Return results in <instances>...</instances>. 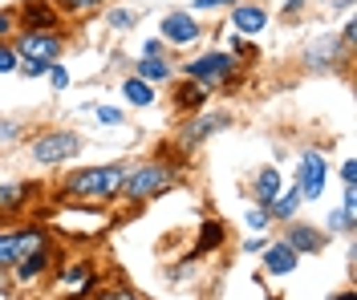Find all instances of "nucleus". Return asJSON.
Masks as SVG:
<instances>
[{
  "label": "nucleus",
  "mask_w": 357,
  "mask_h": 300,
  "mask_svg": "<svg viewBox=\"0 0 357 300\" xmlns=\"http://www.w3.org/2000/svg\"><path fill=\"white\" fill-rule=\"evenodd\" d=\"M354 175H357L354 159H345V162H341V179H345V187H354Z\"/></svg>",
  "instance_id": "obj_35"
},
{
  "label": "nucleus",
  "mask_w": 357,
  "mask_h": 300,
  "mask_svg": "<svg viewBox=\"0 0 357 300\" xmlns=\"http://www.w3.org/2000/svg\"><path fill=\"white\" fill-rule=\"evenodd\" d=\"M122 97L130 102V106H155V90H151V81H142V77H126L122 81Z\"/></svg>",
  "instance_id": "obj_19"
},
{
  "label": "nucleus",
  "mask_w": 357,
  "mask_h": 300,
  "mask_svg": "<svg viewBox=\"0 0 357 300\" xmlns=\"http://www.w3.org/2000/svg\"><path fill=\"white\" fill-rule=\"evenodd\" d=\"M162 49H167V45L155 37V41H146V45H142V57H162Z\"/></svg>",
  "instance_id": "obj_33"
},
{
  "label": "nucleus",
  "mask_w": 357,
  "mask_h": 300,
  "mask_svg": "<svg viewBox=\"0 0 357 300\" xmlns=\"http://www.w3.org/2000/svg\"><path fill=\"white\" fill-rule=\"evenodd\" d=\"M122 183H126V166L122 162H102V166L69 171L61 191H66V199H77V203H106V199L122 195Z\"/></svg>",
  "instance_id": "obj_1"
},
{
  "label": "nucleus",
  "mask_w": 357,
  "mask_h": 300,
  "mask_svg": "<svg viewBox=\"0 0 357 300\" xmlns=\"http://www.w3.org/2000/svg\"><path fill=\"white\" fill-rule=\"evenodd\" d=\"M223 244V223H215V219H207L203 223V231H199V244H195V255H203V252H215Z\"/></svg>",
  "instance_id": "obj_20"
},
{
  "label": "nucleus",
  "mask_w": 357,
  "mask_h": 300,
  "mask_svg": "<svg viewBox=\"0 0 357 300\" xmlns=\"http://www.w3.org/2000/svg\"><path fill=\"white\" fill-rule=\"evenodd\" d=\"M77 150H82V139L73 130H45V134H37V139L29 142V155H33L37 166H61Z\"/></svg>",
  "instance_id": "obj_3"
},
{
  "label": "nucleus",
  "mask_w": 357,
  "mask_h": 300,
  "mask_svg": "<svg viewBox=\"0 0 357 300\" xmlns=\"http://www.w3.org/2000/svg\"><path fill=\"white\" fill-rule=\"evenodd\" d=\"M175 106L178 110H203L207 106V90H203L199 81H191V77H183L175 90Z\"/></svg>",
  "instance_id": "obj_16"
},
{
  "label": "nucleus",
  "mask_w": 357,
  "mask_h": 300,
  "mask_svg": "<svg viewBox=\"0 0 357 300\" xmlns=\"http://www.w3.org/2000/svg\"><path fill=\"white\" fill-rule=\"evenodd\" d=\"M134 77H142V81H171V77H175V70H171L162 57H138Z\"/></svg>",
  "instance_id": "obj_17"
},
{
  "label": "nucleus",
  "mask_w": 357,
  "mask_h": 300,
  "mask_svg": "<svg viewBox=\"0 0 357 300\" xmlns=\"http://www.w3.org/2000/svg\"><path fill=\"white\" fill-rule=\"evenodd\" d=\"M284 244H289L296 255H317L325 248V231L305 223V219H289V231H284Z\"/></svg>",
  "instance_id": "obj_8"
},
{
  "label": "nucleus",
  "mask_w": 357,
  "mask_h": 300,
  "mask_svg": "<svg viewBox=\"0 0 357 300\" xmlns=\"http://www.w3.org/2000/svg\"><path fill=\"white\" fill-rule=\"evenodd\" d=\"M341 207H345V211H357V191H354V187H345V195H341Z\"/></svg>",
  "instance_id": "obj_37"
},
{
  "label": "nucleus",
  "mask_w": 357,
  "mask_h": 300,
  "mask_svg": "<svg viewBox=\"0 0 357 300\" xmlns=\"http://www.w3.org/2000/svg\"><path fill=\"white\" fill-rule=\"evenodd\" d=\"M17 70H21L24 77H33V81H37V77H49V70H53V61H21Z\"/></svg>",
  "instance_id": "obj_26"
},
{
  "label": "nucleus",
  "mask_w": 357,
  "mask_h": 300,
  "mask_svg": "<svg viewBox=\"0 0 357 300\" xmlns=\"http://www.w3.org/2000/svg\"><path fill=\"white\" fill-rule=\"evenodd\" d=\"M276 195H280V171H276V166H264V171L256 175V203L268 207Z\"/></svg>",
  "instance_id": "obj_18"
},
{
  "label": "nucleus",
  "mask_w": 357,
  "mask_h": 300,
  "mask_svg": "<svg viewBox=\"0 0 357 300\" xmlns=\"http://www.w3.org/2000/svg\"><path fill=\"white\" fill-rule=\"evenodd\" d=\"M231 73H236V57H231V53H203V57H195V61L183 65V77L199 81L203 90H220V86H227Z\"/></svg>",
  "instance_id": "obj_4"
},
{
  "label": "nucleus",
  "mask_w": 357,
  "mask_h": 300,
  "mask_svg": "<svg viewBox=\"0 0 357 300\" xmlns=\"http://www.w3.org/2000/svg\"><path fill=\"white\" fill-rule=\"evenodd\" d=\"M354 33H357V24H345V29H341V41H345V45H354Z\"/></svg>",
  "instance_id": "obj_39"
},
{
  "label": "nucleus",
  "mask_w": 357,
  "mask_h": 300,
  "mask_svg": "<svg viewBox=\"0 0 357 300\" xmlns=\"http://www.w3.org/2000/svg\"><path fill=\"white\" fill-rule=\"evenodd\" d=\"M13 49L21 61H57L66 41L57 37V29H24V33H17Z\"/></svg>",
  "instance_id": "obj_5"
},
{
  "label": "nucleus",
  "mask_w": 357,
  "mask_h": 300,
  "mask_svg": "<svg viewBox=\"0 0 357 300\" xmlns=\"http://www.w3.org/2000/svg\"><path fill=\"white\" fill-rule=\"evenodd\" d=\"M24 195H29V187H0V207H21Z\"/></svg>",
  "instance_id": "obj_24"
},
{
  "label": "nucleus",
  "mask_w": 357,
  "mask_h": 300,
  "mask_svg": "<svg viewBox=\"0 0 357 300\" xmlns=\"http://www.w3.org/2000/svg\"><path fill=\"white\" fill-rule=\"evenodd\" d=\"M0 33H13V13L0 8Z\"/></svg>",
  "instance_id": "obj_38"
},
{
  "label": "nucleus",
  "mask_w": 357,
  "mask_h": 300,
  "mask_svg": "<svg viewBox=\"0 0 357 300\" xmlns=\"http://www.w3.org/2000/svg\"><path fill=\"white\" fill-rule=\"evenodd\" d=\"M21 65V57H17V49L8 45V41H0V77H8V73H17Z\"/></svg>",
  "instance_id": "obj_23"
},
{
  "label": "nucleus",
  "mask_w": 357,
  "mask_h": 300,
  "mask_svg": "<svg viewBox=\"0 0 357 300\" xmlns=\"http://www.w3.org/2000/svg\"><path fill=\"white\" fill-rule=\"evenodd\" d=\"M0 235H4V231H0Z\"/></svg>",
  "instance_id": "obj_44"
},
{
  "label": "nucleus",
  "mask_w": 357,
  "mask_h": 300,
  "mask_svg": "<svg viewBox=\"0 0 357 300\" xmlns=\"http://www.w3.org/2000/svg\"><path fill=\"white\" fill-rule=\"evenodd\" d=\"M21 139V122L17 118H0V146H13Z\"/></svg>",
  "instance_id": "obj_25"
},
{
  "label": "nucleus",
  "mask_w": 357,
  "mask_h": 300,
  "mask_svg": "<svg viewBox=\"0 0 357 300\" xmlns=\"http://www.w3.org/2000/svg\"><path fill=\"white\" fill-rule=\"evenodd\" d=\"M301 4H305V0H284V13H296Z\"/></svg>",
  "instance_id": "obj_40"
},
{
  "label": "nucleus",
  "mask_w": 357,
  "mask_h": 300,
  "mask_svg": "<svg viewBox=\"0 0 357 300\" xmlns=\"http://www.w3.org/2000/svg\"><path fill=\"white\" fill-rule=\"evenodd\" d=\"M106 24L110 29H134L138 24V13L134 8H114V13H106Z\"/></svg>",
  "instance_id": "obj_22"
},
{
  "label": "nucleus",
  "mask_w": 357,
  "mask_h": 300,
  "mask_svg": "<svg viewBox=\"0 0 357 300\" xmlns=\"http://www.w3.org/2000/svg\"><path fill=\"white\" fill-rule=\"evenodd\" d=\"M175 179H178L175 166H167V162H142V166L126 171L122 195L126 199H155V195H167L175 187Z\"/></svg>",
  "instance_id": "obj_2"
},
{
  "label": "nucleus",
  "mask_w": 357,
  "mask_h": 300,
  "mask_svg": "<svg viewBox=\"0 0 357 300\" xmlns=\"http://www.w3.org/2000/svg\"><path fill=\"white\" fill-rule=\"evenodd\" d=\"M231 122V114H203V118H195L191 126H187V134H183V150H191L195 142H203L207 134H215L220 126H227Z\"/></svg>",
  "instance_id": "obj_13"
},
{
  "label": "nucleus",
  "mask_w": 357,
  "mask_h": 300,
  "mask_svg": "<svg viewBox=\"0 0 357 300\" xmlns=\"http://www.w3.org/2000/svg\"><path fill=\"white\" fill-rule=\"evenodd\" d=\"M325 175H329V162L321 159L317 150L301 155V162H296V191H301V199H317L325 191Z\"/></svg>",
  "instance_id": "obj_7"
},
{
  "label": "nucleus",
  "mask_w": 357,
  "mask_h": 300,
  "mask_svg": "<svg viewBox=\"0 0 357 300\" xmlns=\"http://www.w3.org/2000/svg\"><path fill=\"white\" fill-rule=\"evenodd\" d=\"M333 300H357V292H337Z\"/></svg>",
  "instance_id": "obj_42"
},
{
  "label": "nucleus",
  "mask_w": 357,
  "mask_h": 300,
  "mask_svg": "<svg viewBox=\"0 0 357 300\" xmlns=\"http://www.w3.org/2000/svg\"><path fill=\"white\" fill-rule=\"evenodd\" d=\"M231 57H256V49L248 45L244 37H231Z\"/></svg>",
  "instance_id": "obj_31"
},
{
  "label": "nucleus",
  "mask_w": 357,
  "mask_h": 300,
  "mask_svg": "<svg viewBox=\"0 0 357 300\" xmlns=\"http://www.w3.org/2000/svg\"><path fill=\"white\" fill-rule=\"evenodd\" d=\"M223 4H231V0H191V13L199 17V13H211V8H223Z\"/></svg>",
  "instance_id": "obj_30"
},
{
  "label": "nucleus",
  "mask_w": 357,
  "mask_h": 300,
  "mask_svg": "<svg viewBox=\"0 0 357 300\" xmlns=\"http://www.w3.org/2000/svg\"><path fill=\"white\" fill-rule=\"evenodd\" d=\"M49 264H53V255H49V244H45V248H37V252H29V255H24L21 264L13 268V276L21 280V284H29V280L45 276V272H49Z\"/></svg>",
  "instance_id": "obj_14"
},
{
  "label": "nucleus",
  "mask_w": 357,
  "mask_h": 300,
  "mask_svg": "<svg viewBox=\"0 0 357 300\" xmlns=\"http://www.w3.org/2000/svg\"><path fill=\"white\" fill-rule=\"evenodd\" d=\"M199 37H203V29H199V17L191 8H175V13H167L162 24H158V41L162 45L187 49V45H195Z\"/></svg>",
  "instance_id": "obj_6"
},
{
  "label": "nucleus",
  "mask_w": 357,
  "mask_h": 300,
  "mask_svg": "<svg viewBox=\"0 0 357 300\" xmlns=\"http://www.w3.org/2000/svg\"><path fill=\"white\" fill-rule=\"evenodd\" d=\"M325 228H329V231H341V235H349V231H354V211H345V207L329 211V219H325Z\"/></svg>",
  "instance_id": "obj_21"
},
{
  "label": "nucleus",
  "mask_w": 357,
  "mask_h": 300,
  "mask_svg": "<svg viewBox=\"0 0 357 300\" xmlns=\"http://www.w3.org/2000/svg\"><path fill=\"white\" fill-rule=\"evenodd\" d=\"M231 29H236V37H260L268 29V8L264 4H236L231 8Z\"/></svg>",
  "instance_id": "obj_9"
},
{
  "label": "nucleus",
  "mask_w": 357,
  "mask_h": 300,
  "mask_svg": "<svg viewBox=\"0 0 357 300\" xmlns=\"http://www.w3.org/2000/svg\"><path fill=\"white\" fill-rule=\"evenodd\" d=\"M93 114H98V122H106V126H118V122H122V110H118V106H98Z\"/></svg>",
  "instance_id": "obj_29"
},
{
  "label": "nucleus",
  "mask_w": 357,
  "mask_h": 300,
  "mask_svg": "<svg viewBox=\"0 0 357 300\" xmlns=\"http://www.w3.org/2000/svg\"><path fill=\"white\" fill-rule=\"evenodd\" d=\"M296 264H301V255L292 252L289 244H264V272L289 276V272H296Z\"/></svg>",
  "instance_id": "obj_11"
},
{
  "label": "nucleus",
  "mask_w": 357,
  "mask_h": 300,
  "mask_svg": "<svg viewBox=\"0 0 357 300\" xmlns=\"http://www.w3.org/2000/svg\"><path fill=\"white\" fill-rule=\"evenodd\" d=\"M268 300H284V297H268Z\"/></svg>",
  "instance_id": "obj_43"
},
{
  "label": "nucleus",
  "mask_w": 357,
  "mask_h": 300,
  "mask_svg": "<svg viewBox=\"0 0 357 300\" xmlns=\"http://www.w3.org/2000/svg\"><path fill=\"white\" fill-rule=\"evenodd\" d=\"M244 252H248V255L264 252V235H252V239H244Z\"/></svg>",
  "instance_id": "obj_34"
},
{
  "label": "nucleus",
  "mask_w": 357,
  "mask_h": 300,
  "mask_svg": "<svg viewBox=\"0 0 357 300\" xmlns=\"http://www.w3.org/2000/svg\"><path fill=\"white\" fill-rule=\"evenodd\" d=\"M49 81H53V90L61 93V90H69V70L66 65H57V61H53V70H49Z\"/></svg>",
  "instance_id": "obj_28"
},
{
  "label": "nucleus",
  "mask_w": 357,
  "mask_h": 300,
  "mask_svg": "<svg viewBox=\"0 0 357 300\" xmlns=\"http://www.w3.org/2000/svg\"><path fill=\"white\" fill-rule=\"evenodd\" d=\"M102 300H138V292H130V288H114V292H106Z\"/></svg>",
  "instance_id": "obj_36"
},
{
  "label": "nucleus",
  "mask_w": 357,
  "mask_h": 300,
  "mask_svg": "<svg viewBox=\"0 0 357 300\" xmlns=\"http://www.w3.org/2000/svg\"><path fill=\"white\" fill-rule=\"evenodd\" d=\"M21 21L24 29H57V8L49 4V0H24L21 4Z\"/></svg>",
  "instance_id": "obj_12"
},
{
  "label": "nucleus",
  "mask_w": 357,
  "mask_h": 300,
  "mask_svg": "<svg viewBox=\"0 0 357 300\" xmlns=\"http://www.w3.org/2000/svg\"><path fill=\"white\" fill-rule=\"evenodd\" d=\"M61 288H69L73 300H86L89 292H93V272H89V264H82V260L66 264V268H61Z\"/></svg>",
  "instance_id": "obj_10"
},
{
  "label": "nucleus",
  "mask_w": 357,
  "mask_h": 300,
  "mask_svg": "<svg viewBox=\"0 0 357 300\" xmlns=\"http://www.w3.org/2000/svg\"><path fill=\"white\" fill-rule=\"evenodd\" d=\"M268 223H272V215H268V207H252V211H248V228L268 231Z\"/></svg>",
  "instance_id": "obj_27"
},
{
  "label": "nucleus",
  "mask_w": 357,
  "mask_h": 300,
  "mask_svg": "<svg viewBox=\"0 0 357 300\" xmlns=\"http://www.w3.org/2000/svg\"><path fill=\"white\" fill-rule=\"evenodd\" d=\"M333 8H354V0H333Z\"/></svg>",
  "instance_id": "obj_41"
},
{
  "label": "nucleus",
  "mask_w": 357,
  "mask_h": 300,
  "mask_svg": "<svg viewBox=\"0 0 357 300\" xmlns=\"http://www.w3.org/2000/svg\"><path fill=\"white\" fill-rule=\"evenodd\" d=\"M61 4H66L69 13H86V8H98L102 0H61Z\"/></svg>",
  "instance_id": "obj_32"
},
{
  "label": "nucleus",
  "mask_w": 357,
  "mask_h": 300,
  "mask_svg": "<svg viewBox=\"0 0 357 300\" xmlns=\"http://www.w3.org/2000/svg\"><path fill=\"white\" fill-rule=\"evenodd\" d=\"M301 203H305V199H301V191H296V183H292L289 191H280V195H276V199L268 203V215H272V219H284V223H289V219H296Z\"/></svg>",
  "instance_id": "obj_15"
}]
</instances>
